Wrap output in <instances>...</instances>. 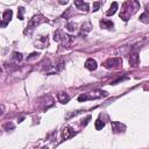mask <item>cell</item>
<instances>
[{
  "label": "cell",
  "instance_id": "obj_11",
  "mask_svg": "<svg viewBox=\"0 0 149 149\" xmlns=\"http://www.w3.org/2000/svg\"><path fill=\"white\" fill-rule=\"evenodd\" d=\"M74 6L78 9H80L81 12H88V8H90V6H88L87 2H84V1H80V0L74 1Z\"/></svg>",
  "mask_w": 149,
  "mask_h": 149
},
{
  "label": "cell",
  "instance_id": "obj_7",
  "mask_svg": "<svg viewBox=\"0 0 149 149\" xmlns=\"http://www.w3.org/2000/svg\"><path fill=\"white\" fill-rule=\"evenodd\" d=\"M106 95H107V92H105L102 90H94V91L88 93L90 99H98V98H102V97H106Z\"/></svg>",
  "mask_w": 149,
  "mask_h": 149
},
{
  "label": "cell",
  "instance_id": "obj_8",
  "mask_svg": "<svg viewBox=\"0 0 149 149\" xmlns=\"http://www.w3.org/2000/svg\"><path fill=\"white\" fill-rule=\"evenodd\" d=\"M128 62H129V65H130V66H136V65L139 64V54H137V51L130 52Z\"/></svg>",
  "mask_w": 149,
  "mask_h": 149
},
{
  "label": "cell",
  "instance_id": "obj_4",
  "mask_svg": "<svg viewBox=\"0 0 149 149\" xmlns=\"http://www.w3.org/2000/svg\"><path fill=\"white\" fill-rule=\"evenodd\" d=\"M63 68H64V62L61 61V62L57 63V64H52V65H49L48 68H45V69H44V72H45L47 74H54V73H57V72L62 71Z\"/></svg>",
  "mask_w": 149,
  "mask_h": 149
},
{
  "label": "cell",
  "instance_id": "obj_14",
  "mask_svg": "<svg viewBox=\"0 0 149 149\" xmlns=\"http://www.w3.org/2000/svg\"><path fill=\"white\" fill-rule=\"evenodd\" d=\"M35 44L38 47V48H45L48 45V36H41L36 42Z\"/></svg>",
  "mask_w": 149,
  "mask_h": 149
},
{
  "label": "cell",
  "instance_id": "obj_6",
  "mask_svg": "<svg viewBox=\"0 0 149 149\" xmlns=\"http://www.w3.org/2000/svg\"><path fill=\"white\" fill-rule=\"evenodd\" d=\"M12 17H13V12L10 10V9H7V10H5L3 13H2V21H1V27H6L7 26V23L12 20Z\"/></svg>",
  "mask_w": 149,
  "mask_h": 149
},
{
  "label": "cell",
  "instance_id": "obj_25",
  "mask_svg": "<svg viewBox=\"0 0 149 149\" xmlns=\"http://www.w3.org/2000/svg\"><path fill=\"white\" fill-rule=\"evenodd\" d=\"M38 56V54L37 52H31L29 56H28V58H27V61H31V59H34V58H36Z\"/></svg>",
  "mask_w": 149,
  "mask_h": 149
},
{
  "label": "cell",
  "instance_id": "obj_17",
  "mask_svg": "<svg viewBox=\"0 0 149 149\" xmlns=\"http://www.w3.org/2000/svg\"><path fill=\"white\" fill-rule=\"evenodd\" d=\"M91 29H92V24L90 23V22H85L83 26H81V28H80V30H81V33H88V31H91Z\"/></svg>",
  "mask_w": 149,
  "mask_h": 149
},
{
  "label": "cell",
  "instance_id": "obj_15",
  "mask_svg": "<svg viewBox=\"0 0 149 149\" xmlns=\"http://www.w3.org/2000/svg\"><path fill=\"white\" fill-rule=\"evenodd\" d=\"M118 2H113L112 5H111V7H109V9L107 10V13H106V15H108V16H111V15H113V14H115V12H116V9H118Z\"/></svg>",
  "mask_w": 149,
  "mask_h": 149
},
{
  "label": "cell",
  "instance_id": "obj_10",
  "mask_svg": "<svg viewBox=\"0 0 149 149\" xmlns=\"http://www.w3.org/2000/svg\"><path fill=\"white\" fill-rule=\"evenodd\" d=\"M74 134H76V132H74V130H73L71 127H65V128L63 129L62 136H63V139H64V140H68V139L72 137Z\"/></svg>",
  "mask_w": 149,
  "mask_h": 149
},
{
  "label": "cell",
  "instance_id": "obj_30",
  "mask_svg": "<svg viewBox=\"0 0 149 149\" xmlns=\"http://www.w3.org/2000/svg\"><path fill=\"white\" fill-rule=\"evenodd\" d=\"M42 149H49V148H48V147H43Z\"/></svg>",
  "mask_w": 149,
  "mask_h": 149
},
{
  "label": "cell",
  "instance_id": "obj_9",
  "mask_svg": "<svg viewBox=\"0 0 149 149\" xmlns=\"http://www.w3.org/2000/svg\"><path fill=\"white\" fill-rule=\"evenodd\" d=\"M54 102H55V100H54V98H52V97H50V95L44 97V99L42 100L43 109H47V108H49V107L54 106Z\"/></svg>",
  "mask_w": 149,
  "mask_h": 149
},
{
  "label": "cell",
  "instance_id": "obj_23",
  "mask_svg": "<svg viewBox=\"0 0 149 149\" xmlns=\"http://www.w3.org/2000/svg\"><path fill=\"white\" fill-rule=\"evenodd\" d=\"M3 129L5 130H12V129H14V125L12 123V122H6V123H3Z\"/></svg>",
  "mask_w": 149,
  "mask_h": 149
},
{
  "label": "cell",
  "instance_id": "obj_27",
  "mask_svg": "<svg viewBox=\"0 0 149 149\" xmlns=\"http://www.w3.org/2000/svg\"><path fill=\"white\" fill-rule=\"evenodd\" d=\"M100 7V2H94L93 3V10H98Z\"/></svg>",
  "mask_w": 149,
  "mask_h": 149
},
{
  "label": "cell",
  "instance_id": "obj_28",
  "mask_svg": "<svg viewBox=\"0 0 149 149\" xmlns=\"http://www.w3.org/2000/svg\"><path fill=\"white\" fill-rule=\"evenodd\" d=\"M1 109H2V112H1V115H3V113H5V106H3V105H1Z\"/></svg>",
  "mask_w": 149,
  "mask_h": 149
},
{
  "label": "cell",
  "instance_id": "obj_26",
  "mask_svg": "<svg viewBox=\"0 0 149 149\" xmlns=\"http://www.w3.org/2000/svg\"><path fill=\"white\" fill-rule=\"evenodd\" d=\"M90 120H91V116L88 115V116H87L85 120H83V122H81V126H86V125L88 123V121H90Z\"/></svg>",
  "mask_w": 149,
  "mask_h": 149
},
{
  "label": "cell",
  "instance_id": "obj_24",
  "mask_svg": "<svg viewBox=\"0 0 149 149\" xmlns=\"http://www.w3.org/2000/svg\"><path fill=\"white\" fill-rule=\"evenodd\" d=\"M13 59L20 62V61L22 59V54H21V52H14V54H13Z\"/></svg>",
  "mask_w": 149,
  "mask_h": 149
},
{
  "label": "cell",
  "instance_id": "obj_22",
  "mask_svg": "<svg viewBox=\"0 0 149 149\" xmlns=\"http://www.w3.org/2000/svg\"><path fill=\"white\" fill-rule=\"evenodd\" d=\"M78 100H79V101H86V100H90L88 93H84V94H80V95L78 97Z\"/></svg>",
  "mask_w": 149,
  "mask_h": 149
},
{
  "label": "cell",
  "instance_id": "obj_20",
  "mask_svg": "<svg viewBox=\"0 0 149 149\" xmlns=\"http://www.w3.org/2000/svg\"><path fill=\"white\" fill-rule=\"evenodd\" d=\"M66 29H68L69 31H74V30L77 29V26H76L74 22H69V23L66 24Z\"/></svg>",
  "mask_w": 149,
  "mask_h": 149
},
{
  "label": "cell",
  "instance_id": "obj_21",
  "mask_svg": "<svg viewBox=\"0 0 149 149\" xmlns=\"http://www.w3.org/2000/svg\"><path fill=\"white\" fill-rule=\"evenodd\" d=\"M23 14H24V8L23 7H19V9H17V17L20 20H23Z\"/></svg>",
  "mask_w": 149,
  "mask_h": 149
},
{
  "label": "cell",
  "instance_id": "obj_12",
  "mask_svg": "<svg viewBox=\"0 0 149 149\" xmlns=\"http://www.w3.org/2000/svg\"><path fill=\"white\" fill-rule=\"evenodd\" d=\"M97 66H98V64H97L95 59H93V58H88V59H86V62H85V68H86L87 70L93 71V70L97 69Z\"/></svg>",
  "mask_w": 149,
  "mask_h": 149
},
{
  "label": "cell",
  "instance_id": "obj_18",
  "mask_svg": "<svg viewBox=\"0 0 149 149\" xmlns=\"http://www.w3.org/2000/svg\"><path fill=\"white\" fill-rule=\"evenodd\" d=\"M94 126H95V129H97V130H100V129H102V128L105 127V122H104V121H101L100 119H98V120L95 121Z\"/></svg>",
  "mask_w": 149,
  "mask_h": 149
},
{
  "label": "cell",
  "instance_id": "obj_13",
  "mask_svg": "<svg viewBox=\"0 0 149 149\" xmlns=\"http://www.w3.org/2000/svg\"><path fill=\"white\" fill-rule=\"evenodd\" d=\"M57 99L61 104H66L69 100H70V95L66 93V92H59L57 94Z\"/></svg>",
  "mask_w": 149,
  "mask_h": 149
},
{
  "label": "cell",
  "instance_id": "obj_29",
  "mask_svg": "<svg viewBox=\"0 0 149 149\" xmlns=\"http://www.w3.org/2000/svg\"><path fill=\"white\" fill-rule=\"evenodd\" d=\"M146 8H147V12H146V13H147V14H149V3H147V5H146Z\"/></svg>",
  "mask_w": 149,
  "mask_h": 149
},
{
  "label": "cell",
  "instance_id": "obj_16",
  "mask_svg": "<svg viewBox=\"0 0 149 149\" xmlns=\"http://www.w3.org/2000/svg\"><path fill=\"white\" fill-rule=\"evenodd\" d=\"M100 26H101V28H105V29H112L113 22L108 21V20H102V21H100Z\"/></svg>",
  "mask_w": 149,
  "mask_h": 149
},
{
  "label": "cell",
  "instance_id": "obj_2",
  "mask_svg": "<svg viewBox=\"0 0 149 149\" xmlns=\"http://www.w3.org/2000/svg\"><path fill=\"white\" fill-rule=\"evenodd\" d=\"M44 21H45V19H44L42 15H35V16H33V17L29 20L28 24H27L26 33H27V31H31V30H34L38 24H41V23L44 22Z\"/></svg>",
  "mask_w": 149,
  "mask_h": 149
},
{
  "label": "cell",
  "instance_id": "obj_5",
  "mask_svg": "<svg viewBox=\"0 0 149 149\" xmlns=\"http://www.w3.org/2000/svg\"><path fill=\"white\" fill-rule=\"evenodd\" d=\"M111 126H112V130H113V133H115V134H118V133H122V132H125V129H126V126H125L123 123L119 122V121H112Z\"/></svg>",
  "mask_w": 149,
  "mask_h": 149
},
{
  "label": "cell",
  "instance_id": "obj_3",
  "mask_svg": "<svg viewBox=\"0 0 149 149\" xmlns=\"http://www.w3.org/2000/svg\"><path fill=\"white\" fill-rule=\"evenodd\" d=\"M122 64V59L120 57H111L104 62V66L106 69H114Z\"/></svg>",
  "mask_w": 149,
  "mask_h": 149
},
{
  "label": "cell",
  "instance_id": "obj_1",
  "mask_svg": "<svg viewBox=\"0 0 149 149\" xmlns=\"http://www.w3.org/2000/svg\"><path fill=\"white\" fill-rule=\"evenodd\" d=\"M140 8V5L137 1H126L122 6V10L120 13V17L125 21H127L130 15H133L137 9Z\"/></svg>",
  "mask_w": 149,
  "mask_h": 149
},
{
  "label": "cell",
  "instance_id": "obj_19",
  "mask_svg": "<svg viewBox=\"0 0 149 149\" xmlns=\"http://www.w3.org/2000/svg\"><path fill=\"white\" fill-rule=\"evenodd\" d=\"M140 21L143 22V23H149V14L142 13V14L140 15Z\"/></svg>",
  "mask_w": 149,
  "mask_h": 149
}]
</instances>
